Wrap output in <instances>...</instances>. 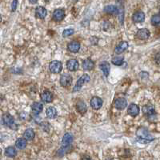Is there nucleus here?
Masks as SVG:
<instances>
[{
	"mask_svg": "<svg viewBox=\"0 0 160 160\" xmlns=\"http://www.w3.org/2000/svg\"><path fill=\"white\" fill-rule=\"evenodd\" d=\"M64 17H65V11H64L63 9H56L53 12L52 19L55 22H60V21L63 19Z\"/></svg>",
	"mask_w": 160,
	"mask_h": 160,
	"instance_id": "nucleus-6",
	"label": "nucleus"
},
{
	"mask_svg": "<svg viewBox=\"0 0 160 160\" xmlns=\"http://www.w3.org/2000/svg\"><path fill=\"white\" fill-rule=\"evenodd\" d=\"M15 147L18 149L23 150L26 147V139L25 138H18L15 142Z\"/></svg>",
	"mask_w": 160,
	"mask_h": 160,
	"instance_id": "nucleus-25",
	"label": "nucleus"
},
{
	"mask_svg": "<svg viewBox=\"0 0 160 160\" xmlns=\"http://www.w3.org/2000/svg\"><path fill=\"white\" fill-rule=\"evenodd\" d=\"M46 114L48 118H51V119L55 118L58 115L57 110L55 109L54 107H49L46 111Z\"/></svg>",
	"mask_w": 160,
	"mask_h": 160,
	"instance_id": "nucleus-23",
	"label": "nucleus"
},
{
	"mask_svg": "<svg viewBox=\"0 0 160 160\" xmlns=\"http://www.w3.org/2000/svg\"><path fill=\"white\" fill-rule=\"evenodd\" d=\"M18 6V0H13L12 3H11V11H15L17 9Z\"/></svg>",
	"mask_w": 160,
	"mask_h": 160,
	"instance_id": "nucleus-32",
	"label": "nucleus"
},
{
	"mask_svg": "<svg viewBox=\"0 0 160 160\" xmlns=\"http://www.w3.org/2000/svg\"><path fill=\"white\" fill-rule=\"evenodd\" d=\"M24 138H26V140H32L35 138V131H33V129H31V128H28V129H26L24 132Z\"/></svg>",
	"mask_w": 160,
	"mask_h": 160,
	"instance_id": "nucleus-26",
	"label": "nucleus"
},
{
	"mask_svg": "<svg viewBox=\"0 0 160 160\" xmlns=\"http://www.w3.org/2000/svg\"><path fill=\"white\" fill-rule=\"evenodd\" d=\"M74 140V137L70 133H66L62 139V146H70Z\"/></svg>",
	"mask_w": 160,
	"mask_h": 160,
	"instance_id": "nucleus-17",
	"label": "nucleus"
},
{
	"mask_svg": "<svg viewBox=\"0 0 160 160\" xmlns=\"http://www.w3.org/2000/svg\"><path fill=\"white\" fill-rule=\"evenodd\" d=\"M104 12L110 14V15H118L119 14V9L114 6V5H108L104 7Z\"/></svg>",
	"mask_w": 160,
	"mask_h": 160,
	"instance_id": "nucleus-18",
	"label": "nucleus"
},
{
	"mask_svg": "<svg viewBox=\"0 0 160 160\" xmlns=\"http://www.w3.org/2000/svg\"><path fill=\"white\" fill-rule=\"evenodd\" d=\"M49 69L51 70V72L53 74H59L62 71L63 69V64L60 61L58 60H54L51 62V63L49 65Z\"/></svg>",
	"mask_w": 160,
	"mask_h": 160,
	"instance_id": "nucleus-4",
	"label": "nucleus"
},
{
	"mask_svg": "<svg viewBox=\"0 0 160 160\" xmlns=\"http://www.w3.org/2000/svg\"><path fill=\"white\" fill-rule=\"evenodd\" d=\"M143 113L144 115L150 118V117H153L155 115V107L151 104H148V105H145L143 107Z\"/></svg>",
	"mask_w": 160,
	"mask_h": 160,
	"instance_id": "nucleus-5",
	"label": "nucleus"
},
{
	"mask_svg": "<svg viewBox=\"0 0 160 160\" xmlns=\"http://www.w3.org/2000/svg\"><path fill=\"white\" fill-rule=\"evenodd\" d=\"M99 67H100L101 70L103 71V75H105L106 77H108V75L110 74V68H111L110 67L109 63L107 61L102 62L100 65H99Z\"/></svg>",
	"mask_w": 160,
	"mask_h": 160,
	"instance_id": "nucleus-21",
	"label": "nucleus"
},
{
	"mask_svg": "<svg viewBox=\"0 0 160 160\" xmlns=\"http://www.w3.org/2000/svg\"><path fill=\"white\" fill-rule=\"evenodd\" d=\"M70 147V146H62L61 148L58 151V154H59V155H60V156L64 155H65V154H66L68 151H69Z\"/></svg>",
	"mask_w": 160,
	"mask_h": 160,
	"instance_id": "nucleus-30",
	"label": "nucleus"
},
{
	"mask_svg": "<svg viewBox=\"0 0 160 160\" xmlns=\"http://www.w3.org/2000/svg\"><path fill=\"white\" fill-rule=\"evenodd\" d=\"M5 155L8 157H15L17 155V151L15 147H8L5 150Z\"/></svg>",
	"mask_w": 160,
	"mask_h": 160,
	"instance_id": "nucleus-27",
	"label": "nucleus"
},
{
	"mask_svg": "<svg viewBox=\"0 0 160 160\" xmlns=\"http://www.w3.org/2000/svg\"><path fill=\"white\" fill-rule=\"evenodd\" d=\"M76 110L81 114H84L87 111L86 103L83 100H79L76 103Z\"/></svg>",
	"mask_w": 160,
	"mask_h": 160,
	"instance_id": "nucleus-20",
	"label": "nucleus"
},
{
	"mask_svg": "<svg viewBox=\"0 0 160 160\" xmlns=\"http://www.w3.org/2000/svg\"><path fill=\"white\" fill-rule=\"evenodd\" d=\"M38 1H39V0H29V2H31V3H32V4H35Z\"/></svg>",
	"mask_w": 160,
	"mask_h": 160,
	"instance_id": "nucleus-33",
	"label": "nucleus"
},
{
	"mask_svg": "<svg viewBox=\"0 0 160 160\" xmlns=\"http://www.w3.org/2000/svg\"><path fill=\"white\" fill-rule=\"evenodd\" d=\"M90 76H89L87 74H84V75H82V76L79 79V80L77 81L76 85H75V87H74V88H73V92L79 91V90H81L83 85L89 83V82H90Z\"/></svg>",
	"mask_w": 160,
	"mask_h": 160,
	"instance_id": "nucleus-3",
	"label": "nucleus"
},
{
	"mask_svg": "<svg viewBox=\"0 0 160 160\" xmlns=\"http://www.w3.org/2000/svg\"><path fill=\"white\" fill-rule=\"evenodd\" d=\"M75 33V31H74V29L70 28V29H66V30H64L63 32V37H69L70 35H72L73 34Z\"/></svg>",
	"mask_w": 160,
	"mask_h": 160,
	"instance_id": "nucleus-31",
	"label": "nucleus"
},
{
	"mask_svg": "<svg viewBox=\"0 0 160 160\" xmlns=\"http://www.w3.org/2000/svg\"><path fill=\"white\" fill-rule=\"evenodd\" d=\"M123 61H124V59H123V57H121V56H117V57L113 58L111 60L112 63L115 65V66H121L123 64Z\"/></svg>",
	"mask_w": 160,
	"mask_h": 160,
	"instance_id": "nucleus-28",
	"label": "nucleus"
},
{
	"mask_svg": "<svg viewBox=\"0 0 160 160\" xmlns=\"http://www.w3.org/2000/svg\"><path fill=\"white\" fill-rule=\"evenodd\" d=\"M114 106L117 110L125 109L127 106V99H124V98H118L114 101Z\"/></svg>",
	"mask_w": 160,
	"mask_h": 160,
	"instance_id": "nucleus-10",
	"label": "nucleus"
},
{
	"mask_svg": "<svg viewBox=\"0 0 160 160\" xmlns=\"http://www.w3.org/2000/svg\"><path fill=\"white\" fill-rule=\"evenodd\" d=\"M151 24L153 26H160V15H155L151 18Z\"/></svg>",
	"mask_w": 160,
	"mask_h": 160,
	"instance_id": "nucleus-29",
	"label": "nucleus"
},
{
	"mask_svg": "<svg viewBox=\"0 0 160 160\" xmlns=\"http://www.w3.org/2000/svg\"><path fill=\"white\" fill-rule=\"evenodd\" d=\"M151 33H150V31L147 28H142L140 30H138L136 33V36L138 38V39L141 40H146L148 38L150 37Z\"/></svg>",
	"mask_w": 160,
	"mask_h": 160,
	"instance_id": "nucleus-8",
	"label": "nucleus"
},
{
	"mask_svg": "<svg viewBox=\"0 0 160 160\" xmlns=\"http://www.w3.org/2000/svg\"><path fill=\"white\" fill-rule=\"evenodd\" d=\"M41 97V99L42 101L44 102V103H51V101L53 100V94L51 91H48V90H45L40 95Z\"/></svg>",
	"mask_w": 160,
	"mask_h": 160,
	"instance_id": "nucleus-19",
	"label": "nucleus"
},
{
	"mask_svg": "<svg viewBox=\"0 0 160 160\" xmlns=\"http://www.w3.org/2000/svg\"><path fill=\"white\" fill-rule=\"evenodd\" d=\"M80 47H81V45L78 41H72L70 43H68L67 45L68 51L72 53L79 52V51L80 50Z\"/></svg>",
	"mask_w": 160,
	"mask_h": 160,
	"instance_id": "nucleus-13",
	"label": "nucleus"
},
{
	"mask_svg": "<svg viewBox=\"0 0 160 160\" xmlns=\"http://www.w3.org/2000/svg\"><path fill=\"white\" fill-rule=\"evenodd\" d=\"M103 100L101 98L99 97H93L92 99H90V106L94 110H99L103 106Z\"/></svg>",
	"mask_w": 160,
	"mask_h": 160,
	"instance_id": "nucleus-9",
	"label": "nucleus"
},
{
	"mask_svg": "<svg viewBox=\"0 0 160 160\" xmlns=\"http://www.w3.org/2000/svg\"><path fill=\"white\" fill-rule=\"evenodd\" d=\"M136 135H137L138 141L139 143H148L154 140V137L151 135V134L146 128H143V127H140L137 130Z\"/></svg>",
	"mask_w": 160,
	"mask_h": 160,
	"instance_id": "nucleus-1",
	"label": "nucleus"
},
{
	"mask_svg": "<svg viewBox=\"0 0 160 160\" xmlns=\"http://www.w3.org/2000/svg\"><path fill=\"white\" fill-rule=\"evenodd\" d=\"M66 67H67L68 70H70V71H75L79 67V62L75 59H70L66 63Z\"/></svg>",
	"mask_w": 160,
	"mask_h": 160,
	"instance_id": "nucleus-14",
	"label": "nucleus"
},
{
	"mask_svg": "<svg viewBox=\"0 0 160 160\" xmlns=\"http://www.w3.org/2000/svg\"><path fill=\"white\" fill-rule=\"evenodd\" d=\"M127 114L132 117L137 116L139 114V107L134 103H131L127 108Z\"/></svg>",
	"mask_w": 160,
	"mask_h": 160,
	"instance_id": "nucleus-11",
	"label": "nucleus"
},
{
	"mask_svg": "<svg viewBox=\"0 0 160 160\" xmlns=\"http://www.w3.org/2000/svg\"><path fill=\"white\" fill-rule=\"evenodd\" d=\"M94 67V63L90 59H86L83 61V68L86 70H91Z\"/></svg>",
	"mask_w": 160,
	"mask_h": 160,
	"instance_id": "nucleus-22",
	"label": "nucleus"
},
{
	"mask_svg": "<svg viewBox=\"0 0 160 160\" xmlns=\"http://www.w3.org/2000/svg\"><path fill=\"white\" fill-rule=\"evenodd\" d=\"M60 84L62 87H66L70 86V84L72 83V77L70 76L69 74H63L60 77Z\"/></svg>",
	"mask_w": 160,
	"mask_h": 160,
	"instance_id": "nucleus-7",
	"label": "nucleus"
},
{
	"mask_svg": "<svg viewBox=\"0 0 160 160\" xmlns=\"http://www.w3.org/2000/svg\"><path fill=\"white\" fill-rule=\"evenodd\" d=\"M132 19L134 22H137V23L143 22L145 20V14L141 11H136L132 16Z\"/></svg>",
	"mask_w": 160,
	"mask_h": 160,
	"instance_id": "nucleus-16",
	"label": "nucleus"
},
{
	"mask_svg": "<svg viewBox=\"0 0 160 160\" xmlns=\"http://www.w3.org/2000/svg\"><path fill=\"white\" fill-rule=\"evenodd\" d=\"M2 123L6 127L11 128V129L16 130L17 129V125L15 123V119H14L13 116L9 113H6L2 115Z\"/></svg>",
	"mask_w": 160,
	"mask_h": 160,
	"instance_id": "nucleus-2",
	"label": "nucleus"
},
{
	"mask_svg": "<svg viewBox=\"0 0 160 160\" xmlns=\"http://www.w3.org/2000/svg\"><path fill=\"white\" fill-rule=\"evenodd\" d=\"M31 109H32V111H33L34 114H39L43 111V105L41 103L36 102V103H34L33 105L31 106Z\"/></svg>",
	"mask_w": 160,
	"mask_h": 160,
	"instance_id": "nucleus-24",
	"label": "nucleus"
},
{
	"mask_svg": "<svg viewBox=\"0 0 160 160\" xmlns=\"http://www.w3.org/2000/svg\"><path fill=\"white\" fill-rule=\"evenodd\" d=\"M128 46H129L128 43L126 42V41H122V42H120L117 45V46L115 47V49H114V52L116 53L117 55L122 54V53L124 52L126 50H127Z\"/></svg>",
	"mask_w": 160,
	"mask_h": 160,
	"instance_id": "nucleus-12",
	"label": "nucleus"
},
{
	"mask_svg": "<svg viewBox=\"0 0 160 160\" xmlns=\"http://www.w3.org/2000/svg\"><path fill=\"white\" fill-rule=\"evenodd\" d=\"M35 15H36V17L39 18V19H43L47 15V11L45 7H42V6H39L35 9Z\"/></svg>",
	"mask_w": 160,
	"mask_h": 160,
	"instance_id": "nucleus-15",
	"label": "nucleus"
}]
</instances>
